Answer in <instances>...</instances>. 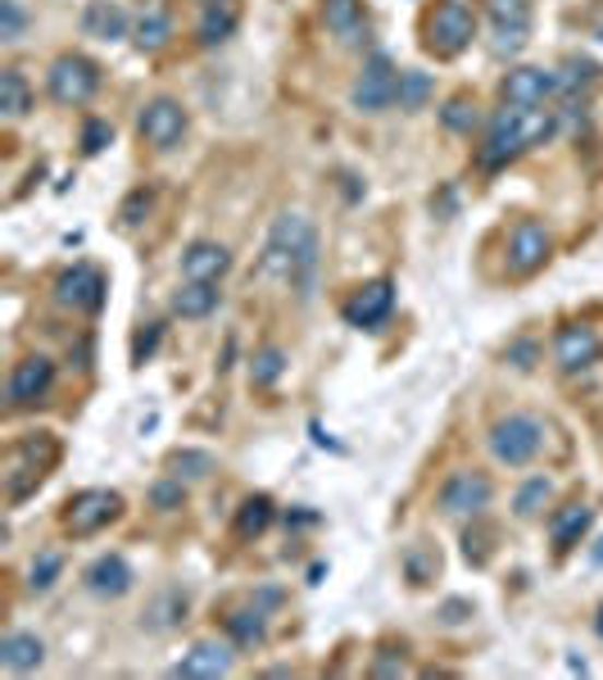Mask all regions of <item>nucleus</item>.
Instances as JSON below:
<instances>
[{"instance_id": "e433bc0d", "label": "nucleus", "mask_w": 603, "mask_h": 680, "mask_svg": "<svg viewBox=\"0 0 603 680\" xmlns=\"http://www.w3.org/2000/svg\"><path fill=\"white\" fill-rule=\"evenodd\" d=\"M109 141H114V128H109L105 118H92V122L82 128V150H86V154H100Z\"/></svg>"}, {"instance_id": "f257e3e1", "label": "nucleus", "mask_w": 603, "mask_h": 680, "mask_svg": "<svg viewBox=\"0 0 603 680\" xmlns=\"http://www.w3.org/2000/svg\"><path fill=\"white\" fill-rule=\"evenodd\" d=\"M318 268V232L305 213H282L273 223L263 241V259H259V272L273 277V282H286V286H305Z\"/></svg>"}, {"instance_id": "0eeeda50", "label": "nucleus", "mask_w": 603, "mask_h": 680, "mask_svg": "<svg viewBox=\"0 0 603 680\" xmlns=\"http://www.w3.org/2000/svg\"><path fill=\"white\" fill-rule=\"evenodd\" d=\"M395 91H400V69L386 55H373L350 86V105L364 114H381L386 105H395Z\"/></svg>"}, {"instance_id": "4468645a", "label": "nucleus", "mask_w": 603, "mask_h": 680, "mask_svg": "<svg viewBox=\"0 0 603 680\" xmlns=\"http://www.w3.org/2000/svg\"><path fill=\"white\" fill-rule=\"evenodd\" d=\"M55 295H59V304H73V308H86V314H96V308L105 304V277H100L92 263H78V268H69V272L55 282Z\"/></svg>"}, {"instance_id": "aec40b11", "label": "nucleus", "mask_w": 603, "mask_h": 680, "mask_svg": "<svg viewBox=\"0 0 603 680\" xmlns=\"http://www.w3.org/2000/svg\"><path fill=\"white\" fill-rule=\"evenodd\" d=\"M132 567L118 559V553H105V559H96L92 567H86V590L100 595V599H123L132 590Z\"/></svg>"}, {"instance_id": "a18cd8bd", "label": "nucleus", "mask_w": 603, "mask_h": 680, "mask_svg": "<svg viewBox=\"0 0 603 680\" xmlns=\"http://www.w3.org/2000/svg\"><path fill=\"white\" fill-rule=\"evenodd\" d=\"M594 631H599V635H603V608H599V617H594Z\"/></svg>"}, {"instance_id": "dca6fc26", "label": "nucleus", "mask_w": 603, "mask_h": 680, "mask_svg": "<svg viewBox=\"0 0 603 680\" xmlns=\"http://www.w3.org/2000/svg\"><path fill=\"white\" fill-rule=\"evenodd\" d=\"M558 96V73L549 69H512L504 78V105H545Z\"/></svg>"}, {"instance_id": "20e7f679", "label": "nucleus", "mask_w": 603, "mask_h": 680, "mask_svg": "<svg viewBox=\"0 0 603 680\" xmlns=\"http://www.w3.org/2000/svg\"><path fill=\"white\" fill-rule=\"evenodd\" d=\"M540 441H545V426H540L535 418L527 413H508L490 426V454L499 462H508V468H522V462H531L540 454Z\"/></svg>"}, {"instance_id": "a19ab883", "label": "nucleus", "mask_w": 603, "mask_h": 680, "mask_svg": "<svg viewBox=\"0 0 603 680\" xmlns=\"http://www.w3.org/2000/svg\"><path fill=\"white\" fill-rule=\"evenodd\" d=\"M141 209H150V191H137V196L123 204V223H128V227L141 223Z\"/></svg>"}, {"instance_id": "5701e85b", "label": "nucleus", "mask_w": 603, "mask_h": 680, "mask_svg": "<svg viewBox=\"0 0 603 680\" xmlns=\"http://www.w3.org/2000/svg\"><path fill=\"white\" fill-rule=\"evenodd\" d=\"M42 658H46V644L37 635L14 631L0 640V663H5V671H33V667H42Z\"/></svg>"}, {"instance_id": "cd10ccee", "label": "nucleus", "mask_w": 603, "mask_h": 680, "mask_svg": "<svg viewBox=\"0 0 603 680\" xmlns=\"http://www.w3.org/2000/svg\"><path fill=\"white\" fill-rule=\"evenodd\" d=\"M431 91H436V86H431V78H427V73L409 69V73H400V91H395V105L413 114V109H422V105L431 101Z\"/></svg>"}, {"instance_id": "b1692460", "label": "nucleus", "mask_w": 603, "mask_h": 680, "mask_svg": "<svg viewBox=\"0 0 603 680\" xmlns=\"http://www.w3.org/2000/svg\"><path fill=\"white\" fill-rule=\"evenodd\" d=\"M218 308V282H187L173 295V314L177 318H209Z\"/></svg>"}, {"instance_id": "6ab92c4d", "label": "nucleus", "mask_w": 603, "mask_h": 680, "mask_svg": "<svg viewBox=\"0 0 603 680\" xmlns=\"http://www.w3.org/2000/svg\"><path fill=\"white\" fill-rule=\"evenodd\" d=\"M232 671V648L218 640H200L191 654L173 667V676H187V680H218Z\"/></svg>"}, {"instance_id": "4c0bfd02", "label": "nucleus", "mask_w": 603, "mask_h": 680, "mask_svg": "<svg viewBox=\"0 0 603 680\" xmlns=\"http://www.w3.org/2000/svg\"><path fill=\"white\" fill-rule=\"evenodd\" d=\"M173 468H177V477H182V472H187V477H209V472H214V458H209V454H191V449H187V454H177V458H173Z\"/></svg>"}, {"instance_id": "c756f323", "label": "nucleus", "mask_w": 603, "mask_h": 680, "mask_svg": "<svg viewBox=\"0 0 603 680\" xmlns=\"http://www.w3.org/2000/svg\"><path fill=\"white\" fill-rule=\"evenodd\" d=\"M549 494H554L549 477H531V481L518 490V500H512V508H518V517H535L540 508L549 504Z\"/></svg>"}, {"instance_id": "c85d7f7f", "label": "nucleus", "mask_w": 603, "mask_h": 680, "mask_svg": "<svg viewBox=\"0 0 603 680\" xmlns=\"http://www.w3.org/2000/svg\"><path fill=\"white\" fill-rule=\"evenodd\" d=\"M268 521H273V500H268V494H255V500L240 504L236 531L240 536H259V531H268Z\"/></svg>"}, {"instance_id": "423d86ee", "label": "nucleus", "mask_w": 603, "mask_h": 680, "mask_svg": "<svg viewBox=\"0 0 603 680\" xmlns=\"http://www.w3.org/2000/svg\"><path fill=\"white\" fill-rule=\"evenodd\" d=\"M100 91V69L86 55H59L50 65V96L59 105H86Z\"/></svg>"}, {"instance_id": "c9c22d12", "label": "nucleus", "mask_w": 603, "mask_h": 680, "mask_svg": "<svg viewBox=\"0 0 603 680\" xmlns=\"http://www.w3.org/2000/svg\"><path fill=\"white\" fill-rule=\"evenodd\" d=\"M227 631H232L240 644H259V640H263V617H259V612H236V617H227Z\"/></svg>"}, {"instance_id": "bb28decb", "label": "nucleus", "mask_w": 603, "mask_h": 680, "mask_svg": "<svg viewBox=\"0 0 603 680\" xmlns=\"http://www.w3.org/2000/svg\"><path fill=\"white\" fill-rule=\"evenodd\" d=\"M33 109V91H27V78L19 69H5L0 73V114L5 118H23Z\"/></svg>"}, {"instance_id": "37998d69", "label": "nucleus", "mask_w": 603, "mask_h": 680, "mask_svg": "<svg viewBox=\"0 0 603 680\" xmlns=\"http://www.w3.org/2000/svg\"><path fill=\"white\" fill-rule=\"evenodd\" d=\"M155 345H159V327H150V331H145V336L137 340V359H145V354L155 350Z\"/></svg>"}, {"instance_id": "a878e982", "label": "nucleus", "mask_w": 603, "mask_h": 680, "mask_svg": "<svg viewBox=\"0 0 603 680\" xmlns=\"http://www.w3.org/2000/svg\"><path fill=\"white\" fill-rule=\"evenodd\" d=\"M232 27H236V5L232 0H204V10H200V42L204 46H218L232 37Z\"/></svg>"}, {"instance_id": "72a5a7b5", "label": "nucleus", "mask_w": 603, "mask_h": 680, "mask_svg": "<svg viewBox=\"0 0 603 680\" xmlns=\"http://www.w3.org/2000/svg\"><path fill=\"white\" fill-rule=\"evenodd\" d=\"M23 27H27L23 0H0V42H19Z\"/></svg>"}, {"instance_id": "7c9ffc66", "label": "nucleus", "mask_w": 603, "mask_h": 680, "mask_svg": "<svg viewBox=\"0 0 603 680\" xmlns=\"http://www.w3.org/2000/svg\"><path fill=\"white\" fill-rule=\"evenodd\" d=\"M282 373H286V354H282L277 345L259 350V354H255V363H250V382H255V386H273Z\"/></svg>"}, {"instance_id": "4be33fe9", "label": "nucleus", "mask_w": 603, "mask_h": 680, "mask_svg": "<svg viewBox=\"0 0 603 680\" xmlns=\"http://www.w3.org/2000/svg\"><path fill=\"white\" fill-rule=\"evenodd\" d=\"M132 37H137L141 50H164V46H168V37H173V19H168V5H164V0H145V10L137 14Z\"/></svg>"}, {"instance_id": "2eb2a0df", "label": "nucleus", "mask_w": 603, "mask_h": 680, "mask_svg": "<svg viewBox=\"0 0 603 680\" xmlns=\"http://www.w3.org/2000/svg\"><path fill=\"white\" fill-rule=\"evenodd\" d=\"M322 19H327V33L341 46H364L368 42L364 0H322Z\"/></svg>"}, {"instance_id": "473e14b6", "label": "nucleus", "mask_w": 603, "mask_h": 680, "mask_svg": "<svg viewBox=\"0 0 603 680\" xmlns=\"http://www.w3.org/2000/svg\"><path fill=\"white\" fill-rule=\"evenodd\" d=\"M440 118H445V128H449V132H472L481 114H476V101L454 96V101H449V105L440 109Z\"/></svg>"}, {"instance_id": "9d476101", "label": "nucleus", "mask_w": 603, "mask_h": 680, "mask_svg": "<svg viewBox=\"0 0 603 680\" xmlns=\"http://www.w3.org/2000/svg\"><path fill=\"white\" fill-rule=\"evenodd\" d=\"M549 250H554V241H549L545 223L522 219L518 227H512V236H508V268L518 272V277H531V272L545 268Z\"/></svg>"}, {"instance_id": "f704fd0d", "label": "nucleus", "mask_w": 603, "mask_h": 680, "mask_svg": "<svg viewBox=\"0 0 603 680\" xmlns=\"http://www.w3.org/2000/svg\"><path fill=\"white\" fill-rule=\"evenodd\" d=\"M59 572H64V559H59L55 549H46V553H37V563H33V581H27V585H33V590L42 595V590H50V585H55V576H59Z\"/></svg>"}, {"instance_id": "ea45409f", "label": "nucleus", "mask_w": 603, "mask_h": 680, "mask_svg": "<svg viewBox=\"0 0 603 680\" xmlns=\"http://www.w3.org/2000/svg\"><path fill=\"white\" fill-rule=\"evenodd\" d=\"M486 540H490V536H472V531H468V540H463V553H468V563H476V567H481V563L490 559V544H486Z\"/></svg>"}, {"instance_id": "412c9836", "label": "nucleus", "mask_w": 603, "mask_h": 680, "mask_svg": "<svg viewBox=\"0 0 603 680\" xmlns=\"http://www.w3.org/2000/svg\"><path fill=\"white\" fill-rule=\"evenodd\" d=\"M82 33L86 37H100V42L128 37V10L114 5V0H92L86 14H82Z\"/></svg>"}, {"instance_id": "49530a36", "label": "nucleus", "mask_w": 603, "mask_h": 680, "mask_svg": "<svg viewBox=\"0 0 603 680\" xmlns=\"http://www.w3.org/2000/svg\"><path fill=\"white\" fill-rule=\"evenodd\" d=\"M599 37H603V27H599Z\"/></svg>"}, {"instance_id": "1a4fd4ad", "label": "nucleus", "mask_w": 603, "mask_h": 680, "mask_svg": "<svg viewBox=\"0 0 603 680\" xmlns=\"http://www.w3.org/2000/svg\"><path fill=\"white\" fill-rule=\"evenodd\" d=\"M490 33L495 55H518L531 37V5L527 0H490Z\"/></svg>"}, {"instance_id": "ddd939ff", "label": "nucleus", "mask_w": 603, "mask_h": 680, "mask_svg": "<svg viewBox=\"0 0 603 680\" xmlns=\"http://www.w3.org/2000/svg\"><path fill=\"white\" fill-rule=\"evenodd\" d=\"M599 354H603L599 331L594 327H581V323L577 327H563L558 340H554V359H558L563 373H586V367L599 363Z\"/></svg>"}, {"instance_id": "6e6552de", "label": "nucleus", "mask_w": 603, "mask_h": 680, "mask_svg": "<svg viewBox=\"0 0 603 680\" xmlns=\"http://www.w3.org/2000/svg\"><path fill=\"white\" fill-rule=\"evenodd\" d=\"M137 128H141V137L155 150H173V145H182V137H187V109L177 101H168V96H159V101H150L141 109Z\"/></svg>"}, {"instance_id": "f03ea898", "label": "nucleus", "mask_w": 603, "mask_h": 680, "mask_svg": "<svg viewBox=\"0 0 603 680\" xmlns=\"http://www.w3.org/2000/svg\"><path fill=\"white\" fill-rule=\"evenodd\" d=\"M558 128V114L554 109H540V105H504L490 128H486V145H481V164L486 168H504L508 160H518L531 145H545Z\"/></svg>"}, {"instance_id": "c03bdc74", "label": "nucleus", "mask_w": 603, "mask_h": 680, "mask_svg": "<svg viewBox=\"0 0 603 680\" xmlns=\"http://www.w3.org/2000/svg\"><path fill=\"white\" fill-rule=\"evenodd\" d=\"M590 559H594V563L603 567V536H599V544H594V553H590Z\"/></svg>"}, {"instance_id": "2f4dec72", "label": "nucleus", "mask_w": 603, "mask_h": 680, "mask_svg": "<svg viewBox=\"0 0 603 680\" xmlns=\"http://www.w3.org/2000/svg\"><path fill=\"white\" fill-rule=\"evenodd\" d=\"M594 78H599V69L590 65V59H571L567 65V73H558V96H577V91H586V86H594Z\"/></svg>"}, {"instance_id": "39448f33", "label": "nucleus", "mask_w": 603, "mask_h": 680, "mask_svg": "<svg viewBox=\"0 0 603 680\" xmlns=\"http://www.w3.org/2000/svg\"><path fill=\"white\" fill-rule=\"evenodd\" d=\"M123 513V494H114V490H82L69 500L64 508V531L86 540V536H96L100 527H109V521Z\"/></svg>"}, {"instance_id": "79ce46f5", "label": "nucleus", "mask_w": 603, "mask_h": 680, "mask_svg": "<svg viewBox=\"0 0 603 680\" xmlns=\"http://www.w3.org/2000/svg\"><path fill=\"white\" fill-rule=\"evenodd\" d=\"M400 671H404V658H395V654H381L373 663V676H400Z\"/></svg>"}, {"instance_id": "a211bd4d", "label": "nucleus", "mask_w": 603, "mask_h": 680, "mask_svg": "<svg viewBox=\"0 0 603 680\" xmlns=\"http://www.w3.org/2000/svg\"><path fill=\"white\" fill-rule=\"evenodd\" d=\"M232 268V255H227V245L218 241H196L187 245V255H182V277L187 282H223Z\"/></svg>"}, {"instance_id": "f3484780", "label": "nucleus", "mask_w": 603, "mask_h": 680, "mask_svg": "<svg viewBox=\"0 0 603 680\" xmlns=\"http://www.w3.org/2000/svg\"><path fill=\"white\" fill-rule=\"evenodd\" d=\"M55 386V363L33 354V359H23L14 373H10V399L14 405H37V399H46Z\"/></svg>"}, {"instance_id": "58836bf2", "label": "nucleus", "mask_w": 603, "mask_h": 680, "mask_svg": "<svg viewBox=\"0 0 603 680\" xmlns=\"http://www.w3.org/2000/svg\"><path fill=\"white\" fill-rule=\"evenodd\" d=\"M177 504H182V481H159L155 485V508H177Z\"/></svg>"}, {"instance_id": "393cba45", "label": "nucleus", "mask_w": 603, "mask_h": 680, "mask_svg": "<svg viewBox=\"0 0 603 680\" xmlns=\"http://www.w3.org/2000/svg\"><path fill=\"white\" fill-rule=\"evenodd\" d=\"M590 508L586 504H567V508H558L554 513V521H549V536H554V549L558 553H567L571 544H581V536H586V527H590Z\"/></svg>"}, {"instance_id": "f8f14e48", "label": "nucleus", "mask_w": 603, "mask_h": 680, "mask_svg": "<svg viewBox=\"0 0 603 680\" xmlns=\"http://www.w3.org/2000/svg\"><path fill=\"white\" fill-rule=\"evenodd\" d=\"M490 477L486 472H454L440 485V508L449 517H476L481 508L490 504Z\"/></svg>"}, {"instance_id": "7ed1b4c3", "label": "nucleus", "mask_w": 603, "mask_h": 680, "mask_svg": "<svg viewBox=\"0 0 603 680\" xmlns=\"http://www.w3.org/2000/svg\"><path fill=\"white\" fill-rule=\"evenodd\" d=\"M472 37H476V14L463 0H440L427 19V50L440 59H454L472 46Z\"/></svg>"}, {"instance_id": "9b49d317", "label": "nucleus", "mask_w": 603, "mask_h": 680, "mask_svg": "<svg viewBox=\"0 0 603 680\" xmlns=\"http://www.w3.org/2000/svg\"><path fill=\"white\" fill-rule=\"evenodd\" d=\"M390 308H395V286H390L386 277H377V282H364V286L345 300L341 318L350 327H358V331H368V327H377V323L390 318Z\"/></svg>"}]
</instances>
